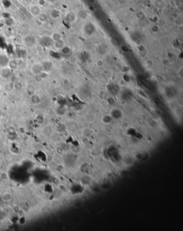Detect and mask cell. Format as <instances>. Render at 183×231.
<instances>
[{"label": "cell", "mask_w": 183, "mask_h": 231, "mask_svg": "<svg viewBox=\"0 0 183 231\" xmlns=\"http://www.w3.org/2000/svg\"><path fill=\"white\" fill-rule=\"evenodd\" d=\"M29 11L31 14L34 17H38L42 12V7L39 6L37 4L31 6L29 8Z\"/></svg>", "instance_id": "1"}, {"label": "cell", "mask_w": 183, "mask_h": 231, "mask_svg": "<svg viewBox=\"0 0 183 231\" xmlns=\"http://www.w3.org/2000/svg\"><path fill=\"white\" fill-rule=\"evenodd\" d=\"M53 41L51 37L44 36L40 39V44L44 47H49L53 45Z\"/></svg>", "instance_id": "2"}, {"label": "cell", "mask_w": 183, "mask_h": 231, "mask_svg": "<svg viewBox=\"0 0 183 231\" xmlns=\"http://www.w3.org/2000/svg\"><path fill=\"white\" fill-rule=\"evenodd\" d=\"M9 60L8 58L4 55H0V66L2 67L6 66L8 65Z\"/></svg>", "instance_id": "3"}, {"label": "cell", "mask_w": 183, "mask_h": 231, "mask_svg": "<svg viewBox=\"0 0 183 231\" xmlns=\"http://www.w3.org/2000/svg\"><path fill=\"white\" fill-rule=\"evenodd\" d=\"M32 70L34 74H39L42 71H43V69L42 65H39V64H35V65H34L32 67Z\"/></svg>", "instance_id": "4"}, {"label": "cell", "mask_w": 183, "mask_h": 231, "mask_svg": "<svg viewBox=\"0 0 183 231\" xmlns=\"http://www.w3.org/2000/svg\"><path fill=\"white\" fill-rule=\"evenodd\" d=\"M53 45L56 49L61 50L63 47H65V43H64L63 40L61 39L60 40H58L57 42H54Z\"/></svg>", "instance_id": "5"}, {"label": "cell", "mask_w": 183, "mask_h": 231, "mask_svg": "<svg viewBox=\"0 0 183 231\" xmlns=\"http://www.w3.org/2000/svg\"><path fill=\"white\" fill-rule=\"evenodd\" d=\"M42 66H43V71H45V72H47L51 70V69L52 67V64H51V63L49 61L44 62L42 65Z\"/></svg>", "instance_id": "6"}, {"label": "cell", "mask_w": 183, "mask_h": 231, "mask_svg": "<svg viewBox=\"0 0 183 231\" xmlns=\"http://www.w3.org/2000/svg\"><path fill=\"white\" fill-rule=\"evenodd\" d=\"M24 42L26 44L29 45H33L34 43V39L32 36H27L24 39Z\"/></svg>", "instance_id": "7"}, {"label": "cell", "mask_w": 183, "mask_h": 231, "mask_svg": "<svg viewBox=\"0 0 183 231\" xmlns=\"http://www.w3.org/2000/svg\"><path fill=\"white\" fill-rule=\"evenodd\" d=\"M51 38H52L53 42H57L59 40L61 39V36L59 33H54L51 36Z\"/></svg>", "instance_id": "8"}, {"label": "cell", "mask_w": 183, "mask_h": 231, "mask_svg": "<svg viewBox=\"0 0 183 231\" xmlns=\"http://www.w3.org/2000/svg\"><path fill=\"white\" fill-rule=\"evenodd\" d=\"M38 20L40 21V22H45L47 20V15L46 14V13H40V15H39L38 17Z\"/></svg>", "instance_id": "9"}, {"label": "cell", "mask_w": 183, "mask_h": 231, "mask_svg": "<svg viewBox=\"0 0 183 231\" xmlns=\"http://www.w3.org/2000/svg\"><path fill=\"white\" fill-rule=\"evenodd\" d=\"M8 65H9V66L10 67L11 69H16V67H17V63L15 60H12V61L9 60Z\"/></svg>", "instance_id": "10"}, {"label": "cell", "mask_w": 183, "mask_h": 231, "mask_svg": "<svg viewBox=\"0 0 183 231\" xmlns=\"http://www.w3.org/2000/svg\"><path fill=\"white\" fill-rule=\"evenodd\" d=\"M60 50H61L62 51V53H63V54H65V55H67V53H68L69 52V51H70V50L69 49V48L67 47H63Z\"/></svg>", "instance_id": "11"}, {"label": "cell", "mask_w": 183, "mask_h": 231, "mask_svg": "<svg viewBox=\"0 0 183 231\" xmlns=\"http://www.w3.org/2000/svg\"><path fill=\"white\" fill-rule=\"evenodd\" d=\"M46 3H47L46 0H38V2H37V4L40 7H42L45 6L46 5Z\"/></svg>", "instance_id": "12"}, {"label": "cell", "mask_w": 183, "mask_h": 231, "mask_svg": "<svg viewBox=\"0 0 183 231\" xmlns=\"http://www.w3.org/2000/svg\"><path fill=\"white\" fill-rule=\"evenodd\" d=\"M31 100H32V102H33V103H38V102H39V101H40V98H39V97H38V96H33L32 97Z\"/></svg>", "instance_id": "13"}, {"label": "cell", "mask_w": 183, "mask_h": 231, "mask_svg": "<svg viewBox=\"0 0 183 231\" xmlns=\"http://www.w3.org/2000/svg\"><path fill=\"white\" fill-rule=\"evenodd\" d=\"M59 12L56 10H52L51 12V17L53 18V19H58V16H57L56 15V13H59Z\"/></svg>", "instance_id": "14"}, {"label": "cell", "mask_w": 183, "mask_h": 231, "mask_svg": "<svg viewBox=\"0 0 183 231\" xmlns=\"http://www.w3.org/2000/svg\"><path fill=\"white\" fill-rule=\"evenodd\" d=\"M4 71H5L6 72H4V71L3 70L2 72V75H3V76H4V77H7L9 75V70H4Z\"/></svg>", "instance_id": "15"}, {"label": "cell", "mask_w": 183, "mask_h": 231, "mask_svg": "<svg viewBox=\"0 0 183 231\" xmlns=\"http://www.w3.org/2000/svg\"><path fill=\"white\" fill-rule=\"evenodd\" d=\"M174 22L178 25H180L181 24V21L180 20H178V19H176L175 20V19L174 20Z\"/></svg>", "instance_id": "16"}]
</instances>
